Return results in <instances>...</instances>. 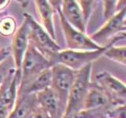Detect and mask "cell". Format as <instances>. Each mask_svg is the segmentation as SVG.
I'll use <instances>...</instances> for the list:
<instances>
[{
  "mask_svg": "<svg viewBox=\"0 0 126 118\" xmlns=\"http://www.w3.org/2000/svg\"><path fill=\"white\" fill-rule=\"evenodd\" d=\"M79 2L81 3L82 5V14L84 16V22L86 23L87 20H88V15H89V12L91 10V5H92V1H80Z\"/></svg>",
  "mask_w": 126,
  "mask_h": 118,
  "instance_id": "7402d4cb",
  "label": "cell"
},
{
  "mask_svg": "<svg viewBox=\"0 0 126 118\" xmlns=\"http://www.w3.org/2000/svg\"><path fill=\"white\" fill-rule=\"evenodd\" d=\"M116 1H104V17L106 19H110L117 10Z\"/></svg>",
  "mask_w": 126,
  "mask_h": 118,
  "instance_id": "ffe728a7",
  "label": "cell"
},
{
  "mask_svg": "<svg viewBox=\"0 0 126 118\" xmlns=\"http://www.w3.org/2000/svg\"><path fill=\"white\" fill-rule=\"evenodd\" d=\"M58 10L60 17L61 25L65 33L66 43L69 50L87 51L96 50L102 48V46L95 44L92 40H91L89 37L86 36L84 33L80 32V31L75 29L73 27L71 26L63 17L60 7L58 6Z\"/></svg>",
  "mask_w": 126,
  "mask_h": 118,
  "instance_id": "52a82bcc",
  "label": "cell"
},
{
  "mask_svg": "<svg viewBox=\"0 0 126 118\" xmlns=\"http://www.w3.org/2000/svg\"><path fill=\"white\" fill-rule=\"evenodd\" d=\"M66 118H104V114L101 110L83 109Z\"/></svg>",
  "mask_w": 126,
  "mask_h": 118,
  "instance_id": "ac0fdd59",
  "label": "cell"
},
{
  "mask_svg": "<svg viewBox=\"0 0 126 118\" xmlns=\"http://www.w3.org/2000/svg\"><path fill=\"white\" fill-rule=\"evenodd\" d=\"M8 55H9V53H8L7 51L4 50L0 51V63L5 60V59L8 57Z\"/></svg>",
  "mask_w": 126,
  "mask_h": 118,
  "instance_id": "d4e9b609",
  "label": "cell"
},
{
  "mask_svg": "<svg viewBox=\"0 0 126 118\" xmlns=\"http://www.w3.org/2000/svg\"><path fill=\"white\" fill-rule=\"evenodd\" d=\"M116 103L113 98L99 87L91 88L85 98L84 109L104 110L109 109L111 105Z\"/></svg>",
  "mask_w": 126,
  "mask_h": 118,
  "instance_id": "7c38bea8",
  "label": "cell"
},
{
  "mask_svg": "<svg viewBox=\"0 0 126 118\" xmlns=\"http://www.w3.org/2000/svg\"><path fill=\"white\" fill-rule=\"evenodd\" d=\"M125 51H126L125 46L116 47L111 46L108 47V49L105 51L103 54L106 58L125 65L126 64Z\"/></svg>",
  "mask_w": 126,
  "mask_h": 118,
  "instance_id": "e0dca14e",
  "label": "cell"
},
{
  "mask_svg": "<svg viewBox=\"0 0 126 118\" xmlns=\"http://www.w3.org/2000/svg\"><path fill=\"white\" fill-rule=\"evenodd\" d=\"M51 69L50 88L67 105L69 94L76 77L77 71L61 64H55Z\"/></svg>",
  "mask_w": 126,
  "mask_h": 118,
  "instance_id": "8992f818",
  "label": "cell"
},
{
  "mask_svg": "<svg viewBox=\"0 0 126 118\" xmlns=\"http://www.w3.org/2000/svg\"><path fill=\"white\" fill-rule=\"evenodd\" d=\"M37 11L39 17L44 25L47 33L53 40H55V32L53 24V9L50 3L46 0H38L35 1Z\"/></svg>",
  "mask_w": 126,
  "mask_h": 118,
  "instance_id": "2e32d148",
  "label": "cell"
},
{
  "mask_svg": "<svg viewBox=\"0 0 126 118\" xmlns=\"http://www.w3.org/2000/svg\"><path fill=\"white\" fill-rule=\"evenodd\" d=\"M17 99L7 118H27L39 106L36 94H17Z\"/></svg>",
  "mask_w": 126,
  "mask_h": 118,
  "instance_id": "5bb4252c",
  "label": "cell"
},
{
  "mask_svg": "<svg viewBox=\"0 0 126 118\" xmlns=\"http://www.w3.org/2000/svg\"><path fill=\"white\" fill-rule=\"evenodd\" d=\"M27 118H48L39 105Z\"/></svg>",
  "mask_w": 126,
  "mask_h": 118,
  "instance_id": "603a6c76",
  "label": "cell"
},
{
  "mask_svg": "<svg viewBox=\"0 0 126 118\" xmlns=\"http://www.w3.org/2000/svg\"><path fill=\"white\" fill-rule=\"evenodd\" d=\"M24 16L29 28V43L33 45L44 56L48 53H54L62 50L61 47L51 39L48 33L35 21L30 14H24Z\"/></svg>",
  "mask_w": 126,
  "mask_h": 118,
  "instance_id": "5b68a950",
  "label": "cell"
},
{
  "mask_svg": "<svg viewBox=\"0 0 126 118\" xmlns=\"http://www.w3.org/2000/svg\"><path fill=\"white\" fill-rule=\"evenodd\" d=\"M15 21L10 17L5 18L0 22V33L3 35H10L15 29Z\"/></svg>",
  "mask_w": 126,
  "mask_h": 118,
  "instance_id": "d6986e66",
  "label": "cell"
},
{
  "mask_svg": "<svg viewBox=\"0 0 126 118\" xmlns=\"http://www.w3.org/2000/svg\"><path fill=\"white\" fill-rule=\"evenodd\" d=\"M109 115L113 118H125V105H120L119 107L114 109L109 112Z\"/></svg>",
  "mask_w": 126,
  "mask_h": 118,
  "instance_id": "44dd1931",
  "label": "cell"
},
{
  "mask_svg": "<svg viewBox=\"0 0 126 118\" xmlns=\"http://www.w3.org/2000/svg\"><path fill=\"white\" fill-rule=\"evenodd\" d=\"M6 2H8V1H0V8L3 7L4 6L6 5Z\"/></svg>",
  "mask_w": 126,
  "mask_h": 118,
  "instance_id": "484cf974",
  "label": "cell"
},
{
  "mask_svg": "<svg viewBox=\"0 0 126 118\" xmlns=\"http://www.w3.org/2000/svg\"><path fill=\"white\" fill-rule=\"evenodd\" d=\"M21 74L10 68L0 86V118H7L14 109Z\"/></svg>",
  "mask_w": 126,
  "mask_h": 118,
  "instance_id": "277c9868",
  "label": "cell"
},
{
  "mask_svg": "<svg viewBox=\"0 0 126 118\" xmlns=\"http://www.w3.org/2000/svg\"><path fill=\"white\" fill-rule=\"evenodd\" d=\"M52 66L48 59L29 43L21 63L20 86L25 84L39 73L50 69Z\"/></svg>",
  "mask_w": 126,
  "mask_h": 118,
  "instance_id": "3957f363",
  "label": "cell"
},
{
  "mask_svg": "<svg viewBox=\"0 0 126 118\" xmlns=\"http://www.w3.org/2000/svg\"><path fill=\"white\" fill-rule=\"evenodd\" d=\"M10 68H4L3 65H0V86H1L2 83L4 80V78L6 77V74L8 73V70Z\"/></svg>",
  "mask_w": 126,
  "mask_h": 118,
  "instance_id": "cb8c5ba5",
  "label": "cell"
},
{
  "mask_svg": "<svg viewBox=\"0 0 126 118\" xmlns=\"http://www.w3.org/2000/svg\"><path fill=\"white\" fill-rule=\"evenodd\" d=\"M125 15L126 7L118 11L116 14L110 17L101 29L91 35L89 37L90 39L98 45V43H103L106 40L108 41L110 39L111 40L116 35L121 34V31L122 33L125 32Z\"/></svg>",
  "mask_w": 126,
  "mask_h": 118,
  "instance_id": "ba28073f",
  "label": "cell"
},
{
  "mask_svg": "<svg viewBox=\"0 0 126 118\" xmlns=\"http://www.w3.org/2000/svg\"><path fill=\"white\" fill-rule=\"evenodd\" d=\"M125 38V33H121L116 35L106 46H102L101 49L96 50H61L58 52L48 53L45 55V57L48 59L49 61L52 64H61L69 67V69L74 71H78L84 66L89 64H92V62L99 58L102 54L108 49V47L113 46L117 40Z\"/></svg>",
  "mask_w": 126,
  "mask_h": 118,
  "instance_id": "6da1fadb",
  "label": "cell"
},
{
  "mask_svg": "<svg viewBox=\"0 0 126 118\" xmlns=\"http://www.w3.org/2000/svg\"><path fill=\"white\" fill-rule=\"evenodd\" d=\"M36 98L39 107L48 118H63L66 104L50 87L37 93Z\"/></svg>",
  "mask_w": 126,
  "mask_h": 118,
  "instance_id": "9c48e42d",
  "label": "cell"
},
{
  "mask_svg": "<svg viewBox=\"0 0 126 118\" xmlns=\"http://www.w3.org/2000/svg\"><path fill=\"white\" fill-rule=\"evenodd\" d=\"M29 25L27 21H25L14 35L12 43V51L14 58L16 72L18 73H21V71L22 60L29 45Z\"/></svg>",
  "mask_w": 126,
  "mask_h": 118,
  "instance_id": "8fae6325",
  "label": "cell"
},
{
  "mask_svg": "<svg viewBox=\"0 0 126 118\" xmlns=\"http://www.w3.org/2000/svg\"><path fill=\"white\" fill-rule=\"evenodd\" d=\"M51 84V69H47L39 73L38 76L32 79L25 84L20 86L17 94H37L50 87Z\"/></svg>",
  "mask_w": 126,
  "mask_h": 118,
  "instance_id": "9a60e30c",
  "label": "cell"
},
{
  "mask_svg": "<svg viewBox=\"0 0 126 118\" xmlns=\"http://www.w3.org/2000/svg\"><path fill=\"white\" fill-rule=\"evenodd\" d=\"M96 80L99 88L107 93L115 102L125 105L126 97V88L123 83L113 77L109 72L103 71L96 75ZM113 100V101H114Z\"/></svg>",
  "mask_w": 126,
  "mask_h": 118,
  "instance_id": "30bf717a",
  "label": "cell"
},
{
  "mask_svg": "<svg viewBox=\"0 0 126 118\" xmlns=\"http://www.w3.org/2000/svg\"><path fill=\"white\" fill-rule=\"evenodd\" d=\"M92 64H89L77 71L76 77L69 94L65 113L63 118L84 109L85 98L90 88V76Z\"/></svg>",
  "mask_w": 126,
  "mask_h": 118,
  "instance_id": "7a4b0ae2",
  "label": "cell"
},
{
  "mask_svg": "<svg viewBox=\"0 0 126 118\" xmlns=\"http://www.w3.org/2000/svg\"><path fill=\"white\" fill-rule=\"evenodd\" d=\"M62 2V7L61 11L67 22L74 29L84 33L85 22L81 9L77 2L73 0H65Z\"/></svg>",
  "mask_w": 126,
  "mask_h": 118,
  "instance_id": "4fadbf2b",
  "label": "cell"
}]
</instances>
